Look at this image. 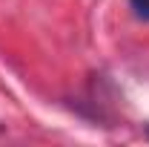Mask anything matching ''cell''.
I'll return each instance as SVG.
<instances>
[{
	"label": "cell",
	"instance_id": "cell-1",
	"mask_svg": "<svg viewBox=\"0 0 149 147\" xmlns=\"http://www.w3.org/2000/svg\"><path fill=\"white\" fill-rule=\"evenodd\" d=\"M132 12H135V18L141 20H149V0H129Z\"/></svg>",
	"mask_w": 149,
	"mask_h": 147
},
{
	"label": "cell",
	"instance_id": "cell-2",
	"mask_svg": "<svg viewBox=\"0 0 149 147\" xmlns=\"http://www.w3.org/2000/svg\"><path fill=\"white\" fill-rule=\"evenodd\" d=\"M146 136H149V127H146Z\"/></svg>",
	"mask_w": 149,
	"mask_h": 147
}]
</instances>
